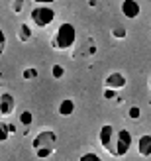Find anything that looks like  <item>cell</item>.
Wrapping results in <instances>:
<instances>
[{
    "instance_id": "1",
    "label": "cell",
    "mask_w": 151,
    "mask_h": 161,
    "mask_svg": "<svg viewBox=\"0 0 151 161\" xmlns=\"http://www.w3.org/2000/svg\"><path fill=\"white\" fill-rule=\"evenodd\" d=\"M98 140L102 143V147L112 157H124L133 143L130 130H126V128H114L112 124H104L100 128Z\"/></svg>"
},
{
    "instance_id": "2",
    "label": "cell",
    "mask_w": 151,
    "mask_h": 161,
    "mask_svg": "<svg viewBox=\"0 0 151 161\" xmlns=\"http://www.w3.org/2000/svg\"><path fill=\"white\" fill-rule=\"evenodd\" d=\"M31 147H34V153L39 159H47L55 153V147H57V134L53 130H43L39 132L34 142H31Z\"/></svg>"
},
{
    "instance_id": "3",
    "label": "cell",
    "mask_w": 151,
    "mask_h": 161,
    "mask_svg": "<svg viewBox=\"0 0 151 161\" xmlns=\"http://www.w3.org/2000/svg\"><path fill=\"white\" fill-rule=\"evenodd\" d=\"M75 39H77L75 26H73V24H69V22H65V24H61L59 30H57V34L53 36L51 45L55 47V49H59V51H65V49H69V47H73Z\"/></svg>"
},
{
    "instance_id": "4",
    "label": "cell",
    "mask_w": 151,
    "mask_h": 161,
    "mask_svg": "<svg viewBox=\"0 0 151 161\" xmlns=\"http://www.w3.org/2000/svg\"><path fill=\"white\" fill-rule=\"evenodd\" d=\"M31 22H34L35 28H47L51 26V22L55 20V10L51 6H35L30 14Z\"/></svg>"
},
{
    "instance_id": "5",
    "label": "cell",
    "mask_w": 151,
    "mask_h": 161,
    "mask_svg": "<svg viewBox=\"0 0 151 161\" xmlns=\"http://www.w3.org/2000/svg\"><path fill=\"white\" fill-rule=\"evenodd\" d=\"M104 85H106V88L108 91H122V88L128 85V79H126L122 73H110L108 77H106V80H104Z\"/></svg>"
},
{
    "instance_id": "6",
    "label": "cell",
    "mask_w": 151,
    "mask_h": 161,
    "mask_svg": "<svg viewBox=\"0 0 151 161\" xmlns=\"http://www.w3.org/2000/svg\"><path fill=\"white\" fill-rule=\"evenodd\" d=\"M16 108V100L10 92H2L0 94V116H10Z\"/></svg>"
},
{
    "instance_id": "7",
    "label": "cell",
    "mask_w": 151,
    "mask_h": 161,
    "mask_svg": "<svg viewBox=\"0 0 151 161\" xmlns=\"http://www.w3.org/2000/svg\"><path fill=\"white\" fill-rule=\"evenodd\" d=\"M120 10H122V14L126 16V18L133 20V18L139 16L141 8H139V2H136V0H124V2L120 4Z\"/></svg>"
},
{
    "instance_id": "8",
    "label": "cell",
    "mask_w": 151,
    "mask_h": 161,
    "mask_svg": "<svg viewBox=\"0 0 151 161\" xmlns=\"http://www.w3.org/2000/svg\"><path fill=\"white\" fill-rule=\"evenodd\" d=\"M138 153L141 157H149L151 155V134H143L138 140Z\"/></svg>"
},
{
    "instance_id": "9",
    "label": "cell",
    "mask_w": 151,
    "mask_h": 161,
    "mask_svg": "<svg viewBox=\"0 0 151 161\" xmlns=\"http://www.w3.org/2000/svg\"><path fill=\"white\" fill-rule=\"evenodd\" d=\"M75 112V102L71 100V98H65V100H61L59 104V114L61 116H71Z\"/></svg>"
},
{
    "instance_id": "10",
    "label": "cell",
    "mask_w": 151,
    "mask_h": 161,
    "mask_svg": "<svg viewBox=\"0 0 151 161\" xmlns=\"http://www.w3.org/2000/svg\"><path fill=\"white\" fill-rule=\"evenodd\" d=\"M10 132H12V130H10V126L0 120V142H6L8 138H10Z\"/></svg>"
},
{
    "instance_id": "11",
    "label": "cell",
    "mask_w": 151,
    "mask_h": 161,
    "mask_svg": "<svg viewBox=\"0 0 151 161\" xmlns=\"http://www.w3.org/2000/svg\"><path fill=\"white\" fill-rule=\"evenodd\" d=\"M31 120H34V114H31L30 110H24L20 114V124H24V126H30Z\"/></svg>"
},
{
    "instance_id": "12",
    "label": "cell",
    "mask_w": 151,
    "mask_h": 161,
    "mask_svg": "<svg viewBox=\"0 0 151 161\" xmlns=\"http://www.w3.org/2000/svg\"><path fill=\"white\" fill-rule=\"evenodd\" d=\"M78 161H102V157L98 153H94V151H86V153L81 155V159Z\"/></svg>"
},
{
    "instance_id": "13",
    "label": "cell",
    "mask_w": 151,
    "mask_h": 161,
    "mask_svg": "<svg viewBox=\"0 0 151 161\" xmlns=\"http://www.w3.org/2000/svg\"><path fill=\"white\" fill-rule=\"evenodd\" d=\"M30 37H31L30 26H26V24H24V26H20V39H22V42H28Z\"/></svg>"
},
{
    "instance_id": "14",
    "label": "cell",
    "mask_w": 151,
    "mask_h": 161,
    "mask_svg": "<svg viewBox=\"0 0 151 161\" xmlns=\"http://www.w3.org/2000/svg\"><path fill=\"white\" fill-rule=\"evenodd\" d=\"M51 75H53L55 79H61L63 75H65V69H63L61 65H53V67H51Z\"/></svg>"
},
{
    "instance_id": "15",
    "label": "cell",
    "mask_w": 151,
    "mask_h": 161,
    "mask_svg": "<svg viewBox=\"0 0 151 161\" xmlns=\"http://www.w3.org/2000/svg\"><path fill=\"white\" fill-rule=\"evenodd\" d=\"M112 36H114V37H126V28H124V26H114Z\"/></svg>"
},
{
    "instance_id": "16",
    "label": "cell",
    "mask_w": 151,
    "mask_h": 161,
    "mask_svg": "<svg viewBox=\"0 0 151 161\" xmlns=\"http://www.w3.org/2000/svg\"><path fill=\"white\" fill-rule=\"evenodd\" d=\"M139 116H141V110H139L138 106H132V108H130V118H132V120H138Z\"/></svg>"
},
{
    "instance_id": "17",
    "label": "cell",
    "mask_w": 151,
    "mask_h": 161,
    "mask_svg": "<svg viewBox=\"0 0 151 161\" xmlns=\"http://www.w3.org/2000/svg\"><path fill=\"white\" fill-rule=\"evenodd\" d=\"M37 77V69H26L24 71V79H34Z\"/></svg>"
},
{
    "instance_id": "18",
    "label": "cell",
    "mask_w": 151,
    "mask_h": 161,
    "mask_svg": "<svg viewBox=\"0 0 151 161\" xmlns=\"http://www.w3.org/2000/svg\"><path fill=\"white\" fill-rule=\"evenodd\" d=\"M4 47H6V34L0 30V53L4 51Z\"/></svg>"
},
{
    "instance_id": "19",
    "label": "cell",
    "mask_w": 151,
    "mask_h": 161,
    "mask_svg": "<svg viewBox=\"0 0 151 161\" xmlns=\"http://www.w3.org/2000/svg\"><path fill=\"white\" fill-rule=\"evenodd\" d=\"M12 6H14V12H22L24 2H12Z\"/></svg>"
},
{
    "instance_id": "20",
    "label": "cell",
    "mask_w": 151,
    "mask_h": 161,
    "mask_svg": "<svg viewBox=\"0 0 151 161\" xmlns=\"http://www.w3.org/2000/svg\"><path fill=\"white\" fill-rule=\"evenodd\" d=\"M104 96H106V98H114L116 92H114V91H108V88H106V91H104Z\"/></svg>"
},
{
    "instance_id": "21",
    "label": "cell",
    "mask_w": 151,
    "mask_h": 161,
    "mask_svg": "<svg viewBox=\"0 0 151 161\" xmlns=\"http://www.w3.org/2000/svg\"><path fill=\"white\" fill-rule=\"evenodd\" d=\"M149 86H151V80H149Z\"/></svg>"
}]
</instances>
